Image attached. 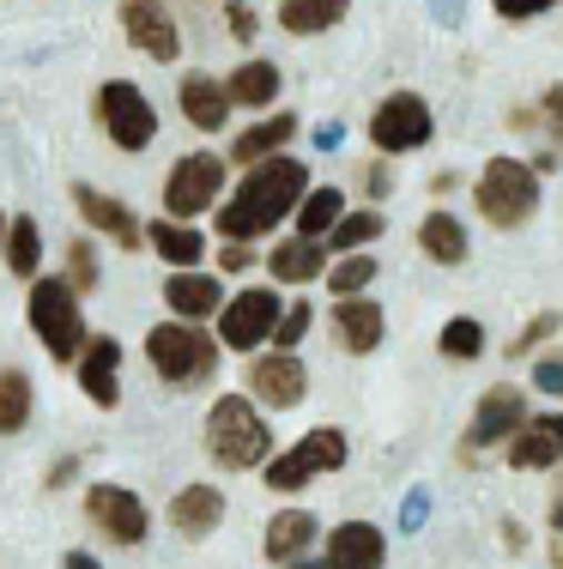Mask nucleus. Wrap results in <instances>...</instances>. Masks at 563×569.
I'll return each mask as SVG.
<instances>
[{
  "label": "nucleus",
  "instance_id": "1",
  "mask_svg": "<svg viewBox=\"0 0 563 569\" xmlns=\"http://www.w3.org/2000/svg\"><path fill=\"white\" fill-rule=\"evenodd\" d=\"M310 194V164L291 152L267 158V164H249L237 176V188H224L219 212H212V237L219 242H254V237H273L291 212L303 207Z\"/></svg>",
  "mask_w": 563,
  "mask_h": 569
},
{
  "label": "nucleus",
  "instance_id": "2",
  "mask_svg": "<svg viewBox=\"0 0 563 569\" xmlns=\"http://www.w3.org/2000/svg\"><path fill=\"white\" fill-rule=\"evenodd\" d=\"M145 363H152V376L164 388H177V395H200V388L219 382V363H224V346L219 333H207L200 321H152L145 328Z\"/></svg>",
  "mask_w": 563,
  "mask_h": 569
},
{
  "label": "nucleus",
  "instance_id": "3",
  "mask_svg": "<svg viewBox=\"0 0 563 569\" xmlns=\"http://www.w3.org/2000/svg\"><path fill=\"white\" fill-rule=\"evenodd\" d=\"M207 455L219 472H261L267 460H273V425H267V412L254 406L249 395H219L207 406Z\"/></svg>",
  "mask_w": 563,
  "mask_h": 569
},
{
  "label": "nucleus",
  "instance_id": "4",
  "mask_svg": "<svg viewBox=\"0 0 563 569\" xmlns=\"http://www.w3.org/2000/svg\"><path fill=\"white\" fill-rule=\"evenodd\" d=\"M24 328H31V340L43 346V358H56L73 370L79 351H86L91 328H86V297L73 291L61 273H43L24 284Z\"/></svg>",
  "mask_w": 563,
  "mask_h": 569
},
{
  "label": "nucleus",
  "instance_id": "5",
  "mask_svg": "<svg viewBox=\"0 0 563 569\" xmlns=\"http://www.w3.org/2000/svg\"><path fill=\"white\" fill-rule=\"evenodd\" d=\"M352 460V437H345L340 425H310L291 449H279L273 460L261 467V485L285 503V497H298V491H310L315 479H333V472Z\"/></svg>",
  "mask_w": 563,
  "mask_h": 569
},
{
  "label": "nucleus",
  "instance_id": "6",
  "mask_svg": "<svg viewBox=\"0 0 563 569\" xmlns=\"http://www.w3.org/2000/svg\"><path fill=\"white\" fill-rule=\"evenodd\" d=\"M473 207H479V219H485L491 230L533 224L540 219V170H533L527 158L497 152L485 170H479V182H473Z\"/></svg>",
  "mask_w": 563,
  "mask_h": 569
},
{
  "label": "nucleus",
  "instance_id": "7",
  "mask_svg": "<svg viewBox=\"0 0 563 569\" xmlns=\"http://www.w3.org/2000/svg\"><path fill=\"white\" fill-rule=\"evenodd\" d=\"M279 316H285V291H279V284H243V291L224 297V309L212 316V333H219L224 351L254 358V351L273 346Z\"/></svg>",
  "mask_w": 563,
  "mask_h": 569
},
{
  "label": "nucleus",
  "instance_id": "8",
  "mask_svg": "<svg viewBox=\"0 0 563 569\" xmlns=\"http://www.w3.org/2000/svg\"><path fill=\"white\" fill-rule=\"evenodd\" d=\"M224 188H231V158L219 152H182L164 170V219L200 224L207 212H219Z\"/></svg>",
  "mask_w": 563,
  "mask_h": 569
},
{
  "label": "nucleus",
  "instance_id": "9",
  "mask_svg": "<svg viewBox=\"0 0 563 569\" xmlns=\"http://www.w3.org/2000/svg\"><path fill=\"white\" fill-rule=\"evenodd\" d=\"M91 110H98L103 140H110L115 152H128V158H140L145 146L158 140V103L145 98L133 79H103L98 98H91Z\"/></svg>",
  "mask_w": 563,
  "mask_h": 569
},
{
  "label": "nucleus",
  "instance_id": "10",
  "mask_svg": "<svg viewBox=\"0 0 563 569\" xmlns=\"http://www.w3.org/2000/svg\"><path fill=\"white\" fill-rule=\"evenodd\" d=\"M79 509H86V521L98 527L103 546L133 551V546L152 539V509H145V497L128 491V485H115V479H91L86 497H79Z\"/></svg>",
  "mask_w": 563,
  "mask_h": 569
},
{
  "label": "nucleus",
  "instance_id": "11",
  "mask_svg": "<svg viewBox=\"0 0 563 569\" xmlns=\"http://www.w3.org/2000/svg\"><path fill=\"white\" fill-rule=\"evenodd\" d=\"M527 388H515V382H491L485 395H479L473 406V418H466V437H461V467H473V460H485L491 449H503L509 437H515L521 425H527Z\"/></svg>",
  "mask_w": 563,
  "mask_h": 569
},
{
  "label": "nucleus",
  "instance_id": "12",
  "mask_svg": "<svg viewBox=\"0 0 563 569\" xmlns=\"http://www.w3.org/2000/svg\"><path fill=\"white\" fill-rule=\"evenodd\" d=\"M431 140H436V116H431V103H424L419 91H388V98L370 110L375 158H406V152H419V146H431Z\"/></svg>",
  "mask_w": 563,
  "mask_h": 569
},
{
  "label": "nucleus",
  "instance_id": "13",
  "mask_svg": "<svg viewBox=\"0 0 563 569\" xmlns=\"http://www.w3.org/2000/svg\"><path fill=\"white\" fill-rule=\"evenodd\" d=\"M243 395L261 406V412H298V406L310 400V363H303V351H273V346L254 351Z\"/></svg>",
  "mask_w": 563,
  "mask_h": 569
},
{
  "label": "nucleus",
  "instance_id": "14",
  "mask_svg": "<svg viewBox=\"0 0 563 569\" xmlns=\"http://www.w3.org/2000/svg\"><path fill=\"white\" fill-rule=\"evenodd\" d=\"M67 200H73L79 224H86L91 237L115 242V249H128V254H140V249H145V219H140V212L128 207V200H115L110 188L73 182V188H67Z\"/></svg>",
  "mask_w": 563,
  "mask_h": 569
},
{
  "label": "nucleus",
  "instance_id": "15",
  "mask_svg": "<svg viewBox=\"0 0 563 569\" xmlns=\"http://www.w3.org/2000/svg\"><path fill=\"white\" fill-rule=\"evenodd\" d=\"M122 37L140 49L145 61L170 67L182 56V31H177V12L164 0H122Z\"/></svg>",
  "mask_w": 563,
  "mask_h": 569
},
{
  "label": "nucleus",
  "instance_id": "16",
  "mask_svg": "<svg viewBox=\"0 0 563 569\" xmlns=\"http://www.w3.org/2000/svg\"><path fill=\"white\" fill-rule=\"evenodd\" d=\"M73 382L98 412H115L122 406V340L115 333H91L79 363H73Z\"/></svg>",
  "mask_w": 563,
  "mask_h": 569
},
{
  "label": "nucleus",
  "instance_id": "17",
  "mask_svg": "<svg viewBox=\"0 0 563 569\" xmlns=\"http://www.w3.org/2000/svg\"><path fill=\"white\" fill-rule=\"evenodd\" d=\"M321 533H328V527L315 521V509L285 503V509L267 515V527H261V558L273 569H291V563H303L321 546Z\"/></svg>",
  "mask_w": 563,
  "mask_h": 569
},
{
  "label": "nucleus",
  "instance_id": "18",
  "mask_svg": "<svg viewBox=\"0 0 563 569\" xmlns=\"http://www.w3.org/2000/svg\"><path fill=\"white\" fill-rule=\"evenodd\" d=\"M321 563L328 569H388V533L375 521H364V515L333 521L321 533Z\"/></svg>",
  "mask_w": 563,
  "mask_h": 569
},
{
  "label": "nucleus",
  "instance_id": "19",
  "mask_svg": "<svg viewBox=\"0 0 563 569\" xmlns=\"http://www.w3.org/2000/svg\"><path fill=\"white\" fill-rule=\"evenodd\" d=\"M509 472H557L563 467V412H527V425L503 442Z\"/></svg>",
  "mask_w": 563,
  "mask_h": 569
},
{
  "label": "nucleus",
  "instance_id": "20",
  "mask_svg": "<svg viewBox=\"0 0 563 569\" xmlns=\"http://www.w3.org/2000/svg\"><path fill=\"white\" fill-rule=\"evenodd\" d=\"M224 491L212 479H188L177 497H170V509H164V521H170V533L188 539V546H200V539H212L224 527Z\"/></svg>",
  "mask_w": 563,
  "mask_h": 569
},
{
  "label": "nucleus",
  "instance_id": "21",
  "mask_svg": "<svg viewBox=\"0 0 563 569\" xmlns=\"http://www.w3.org/2000/svg\"><path fill=\"white\" fill-rule=\"evenodd\" d=\"M333 346L345 351V358H370V351H382L388 340V309L375 303V297H333Z\"/></svg>",
  "mask_w": 563,
  "mask_h": 569
},
{
  "label": "nucleus",
  "instance_id": "22",
  "mask_svg": "<svg viewBox=\"0 0 563 569\" xmlns=\"http://www.w3.org/2000/svg\"><path fill=\"white\" fill-rule=\"evenodd\" d=\"M224 297L231 291H224V279L212 273V267H188V273L164 279V309L177 321H200V328H207V321L224 309Z\"/></svg>",
  "mask_w": 563,
  "mask_h": 569
},
{
  "label": "nucleus",
  "instance_id": "23",
  "mask_svg": "<svg viewBox=\"0 0 563 569\" xmlns=\"http://www.w3.org/2000/svg\"><path fill=\"white\" fill-rule=\"evenodd\" d=\"M328 242L321 237H298V230H291V237H279L273 249L261 254V267H267V279L273 284H315V279H328Z\"/></svg>",
  "mask_w": 563,
  "mask_h": 569
},
{
  "label": "nucleus",
  "instance_id": "24",
  "mask_svg": "<svg viewBox=\"0 0 563 569\" xmlns=\"http://www.w3.org/2000/svg\"><path fill=\"white\" fill-rule=\"evenodd\" d=\"M177 110L188 128H200V133H224L231 128V91H224V79H212V73H182L177 79Z\"/></svg>",
  "mask_w": 563,
  "mask_h": 569
},
{
  "label": "nucleus",
  "instance_id": "25",
  "mask_svg": "<svg viewBox=\"0 0 563 569\" xmlns=\"http://www.w3.org/2000/svg\"><path fill=\"white\" fill-rule=\"evenodd\" d=\"M145 249L158 261H170V273H188V267H207L212 237L200 224H182V219H152L145 224Z\"/></svg>",
  "mask_w": 563,
  "mask_h": 569
},
{
  "label": "nucleus",
  "instance_id": "26",
  "mask_svg": "<svg viewBox=\"0 0 563 569\" xmlns=\"http://www.w3.org/2000/svg\"><path fill=\"white\" fill-rule=\"evenodd\" d=\"M298 128H303V121L291 116V110L261 116L254 128H243V133L231 140V164H237V170H249V164H267V158H279L291 140H298Z\"/></svg>",
  "mask_w": 563,
  "mask_h": 569
},
{
  "label": "nucleus",
  "instance_id": "27",
  "mask_svg": "<svg viewBox=\"0 0 563 569\" xmlns=\"http://www.w3.org/2000/svg\"><path fill=\"white\" fill-rule=\"evenodd\" d=\"M224 91H231L237 110H267V116H273L279 91H285V73H279V61L254 56V61H243V67L224 73Z\"/></svg>",
  "mask_w": 563,
  "mask_h": 569
},
{
  "label": "nucleus",
  "instance_id": "28",
  "mask_svg": "<svg viewBox=\"0 0 563 569\" xmlns=\"http://www.w3.org/2000/svg\"><path fill=\"white\" fill-rule=\"evenodd\" d=\"M419 249L431 267H466V254H473V237H466V224L454 219V212H424L419 219Z\"/></svg>",
  "mask_w": 563,
  "mask_h": 569
},
{
  "label": "nucleus",
  "instance_id": "29",
  "mask_svg": "<svg viewBox=\"0 0 563 569\" xmlns=\"http://www.w3.org/2000/svg\"><path fill=\"white\" fill-rule=\"evenodd\" d=\"M0 273H12L19 284L43 279V224L31 212H12L7 219V254H0Z\"/></svg>",
  "mask_w": 563,
  "mask_h": 569
},
{
  "label": "nucleus",
  "instance_id": "30",
  "mask_svg": "<svg viewBox=\"0 0 563 569\" xmlns=\"http://www.w3.org/2000/svg\"><path fill=\"white\" fill-rule=\"evenodd\" d=\"M345 188H333V182H310V194H303V207L291 212V230H298V237H328L333 224L345 219Z\"/></svg>",
  "mask_w": 563,
  "mask_h": 569
},
{
  "label": "nucleus",
  "instance_id": "31",
  "mask_svg": "<svg viewBox=\"0 0 563 569\" xmlns=\"http://www.w3.org/2000/svg\"><path fill=\"white\" fill-rule=\"evenodd\" d=\"M31 412H37V382H31V370L7 363V370H0V437H19V430H31Z\"/></svg>",
  "mask_w": 563,
  "mask_h": 569
},
{
  "label": "nucleus",
  "instance_id": "32",
  "mask_svg": "<svg viewBox=\"0 0 563 569\" xmlns=\"http://www.w3.org/2000/svg\"><path fill=\"white\" fill-rule=\"evenodd\" d=\"M352 12V0H279V31L285 37H321Z\"/></svg>",
  "mask_w": 563,
  "mask_h": 569
},
{
  "label": "nucleus",
  "instance_id": "33",
  "mask_svg": "<svg viewBox=\"0 0 563 569\" xmlns=\"http://www.w3.org/2000/svg\"><path fill=\"white\" fill-rule=\"evenodd\" d=\"M375 237H388L382 207H358V212H345L321 242H328V254H358V249H375Z\"/></svg>",
  "mask_w": 563,
  "mask_h": 569
},
{
  "label": "nucleus",
  "instance_id": "34",
  "mask_svg": "<svg viewBox=\"0 0 563 569\" xmlns=\"http://www.w3.org/2000/svg\"><path fill=\"white\" fill-rule=\"evenodd\" d=\"M61 279L73 284L79 297H98V284H103V254H98V237H91V230H79V237H67Z\"/></svg>",
  "mask_w": 563,
  "mask_h": 569
},
{
  "label": "nucleus",
  "instance_id": "35",
  "mask_svg": "<svg viewBox=\"0 0 563 569\" xmlns=\"http://www.w3.org/2000/svg\"><path fill=\"white\" fill-rule=\"evenodd\" d=\"M375 279H382V261H375V249L333 254V261H328V291H333V297H370Z\"/></svg>",
  "mask_w": 563,
  "mask_h": 569
},
{
  "label": "nucleus",
  "instance_id": "36",
  "mask_svg": "<svg viewBox=\"0 0 563 569\" xmlns=\"http://www.w3.org/2000/svg\"><path fill=\"white\" fill-rule=\"evenodd\" d=\"M485 321H479V316H449V321H442V333H436V351H442V358H449V363H479V358H485Z\"/></svg>",
  "mask_w": 563,
  "mask_h": 569
},
{
  "label": "nucleus",
  "instance_id": "37",
  "mask_svg": "<svg viewBox=\"0 0 563 569\" xmlns=\"http://www.w3.org/2000/svg\"><path fill=\"white\" fill-rule=\"evenodd\" d=\"M310 328H315V303L310 297H291L285 316H279V328H273V351H303Z\"/></svg>",
  "mask_w": 563,
  "mask_h": 569
},
{
  "label": "nucleus",
  "instance_id": "38",
  "mask_svg": "<svg viewBox=\"0 0 563 569\" xmlns=\"http://www.w3.org/2000/svg\"><path fill=\"white\" fill-rule=\"evenodd\" d=\"M557 333H563V316H557V309H540V316H533L527 328H521L515 340H509V358H527V351H545V346L557 340Z\"/></svg>",
  "mask_w": 563,
  "mask_h": 569
},
{
  "label": "nucleus",
  "instance_id": "39",
  "mask_svg": "<svg viewBox=\"0 0 563 569\" xmlns=\"http://www.w3.org/2000/svg\"><path fill=\"white\" fill-rule=\"evenodd\" d=\"M527 388H533V395H545V400H563V351H540V358H533Z\"/></svg>",
  "mask_w": 563,
  "mask_h": 569
},
{
  "label": "nucleus",
  "instance_id": "40",
  "mask_svg": "<svg viewBox=\"0 0 563 569\" xmlns=\"http://www.w3.org/2000/svg\"><path fill=\"white\" fill-rule=\"evenodd\" d=\"M254 261H261V254H254V242H219V254H212V273H219V279H243Z\"/></svg>",
  "mask_w": 563,
  "mask_h": 569
},
{
  "label": "nucleus",
  "instance_id": "41",
  "mask_svg": "<svg viewBox=\"0 0 563 569\" xmlns=\"http://www.w3.org/2000/svg\"><path fill=\"white\" fill-rule=\"evenodd\" d=\"M224 31H231L237 43H254L261 19H254V7H249V0H231V7H224Z\"/></svg>",
  "mask_w": 563,
  "mask_h": 569
},
{
  "label": "nucleus",
  "instance_id": "42",
  "mask_svg": "<svg viewBox=\"0 0 563 569\" xmlns=\"http://www.w3.org/2000/svg\"><path fill=\"white\" fill-rule=\"evenodd\" d=\"M552 7H557V0H491V12H497V19H509V24H521V19H545Z\"/></svg>",
  "mask_w": 563,
  "mask_h": 569
},
{
  "label": "nucleus",
  "instance_id": "43",
  "mask_svg": "<svg viewBox=\"0 0 563 569\" xmlns=\"http://www.w3.org/2000/svg\"><path fill=\"white\" fill-rule=\"evenodd\" d=\"M358 182H364V194L375 200V207H382V200L394 194V170H388V158H370V164H364V176H358Z\"/></svg>",
  "mask_w": 563,
  "mask_h": 569
},
{
  "label": "nucleus",
  "instance_id": "44",
  "mask_svg": "<svg viewBox=\"0 0 563 569\" xmlns=\"http://www.w3.org/2000/svg\"><path fill=\"white\" fill-rule=\"evenodd\" d=\"M540 128H545V133H552V140L563 146V79H557V86L540 98Z\"/></svg>",
  "mask_w": 563,
  "mask_h": 569
},
{
  "label": "nucleus",
  "instance_id": "45",
  "mask_svg": "<svg viewBox=\"0 0 563 569\" xmlns=\"http://www.w3.org/2000/svg\"><path fill=\"white\" fill-rule=\"evenodd\" d=\"M79 467H86V460H79V455H61V460H56V467H49V479H43V491H67V485H73V479H79Z\"/></svg>",
  "mask_w": 563,
  "mask_h": 569
},
{
  "label": "nucleus",
  "instance_id": "46",
  "mask_svg": "<svg viewBox=\"0 0 563 569\" xmlns=\"http://www.w3.org/2000/svg\"><path fill=\"white\" fill-rule=\"evenodd\" d=\"M497 527H503V551H515V558H521V551H527V527H521L515 515H503Z\"/></svg>",
  "mask_w": 563,
  "mask_h": 569
},
{
  "label": "nucleus",
  "instance_id": "47",
  "mask_svg": "<svg viewBox=\"0 0 563 569\" xmlns=\"http://www.w3.org/2000/svg\"><path fill=\"white\" fill-rule=\"evenodd\" d=\"M340 140H345V128H340V121H321V128H315V146H321V152H333Z\"/></svg>",
  "mask_w": 563,
  "mask_h": 569
},
{
  "label": "nucleus",
  "instance_id": "48",
  "mask_svg": "<svg viewBox=\"0 0 563 569\" xmlns=\"http://www.w3.org/2000/svg\"><path fill=\"white\" fill-rule=\"evenodd\" d=\"M61 569H103L98 558H91V551L86 546H73V551H67V558H61Z\"/></svg>",
  "mask_w": 563,
  "mask_h": 569
},
{
  "label": "nucleus",
  "instance_id": "49",
  "mask_svg": "<svg viewBox=\"0 0 563 569\" xmlns=\"http://www.w3.org/2000/svg\"><path fill=\"white\" fill-rule=\"evenodd\" d=\"M552 533H563V467H557V485H552Z\"/></svg>",
  "mask_w": 563,
  "mask_h": 569
},
{
  "label": "nucleus",
  "instance_id": "50",
  "mask_svg": "<svg viewBox=\"0 0 563 569\" xmlns=\"http://www.w3.org/2000/svg\"><path fill=\"white\" fill-rule=\"evenodd\" d=\"M424 188H431V194H454V188H461V176H454V170H442L436 182H424Z\"/></svg>",
  "mask_w": 563,
  "mask_h": 569
},
{
  "label": "nucleus",
  "instance_id": "51",
  "mask_svg": "<svg viewBox=\"0 0 563 569\" xmlns=\"http://www.w3.org/2000/svg\"><path fill=\"white\" fill-rule=\"evenodd\" d=\"M509 128H540V110H509Z\"/></svg>",
  "mask_w": 563,
  "mask_h": 569
},
{
  "label": "nucleus",
  "instance_id": "52",
  "mask_svg": "<svg viewBox=\"0 0 563 569\" xmlns=\"http://www.w3.org/2000/svg\"><path fill=\"white\" fill-rule=\"evenodd\" d=\"M552 569H563V533H552Z\"/></svg>",
  "mask_w": 563,
  "mask_h": 569
},
{
  "label": "nucleus",
  "instance_id": "53",
  "mask_svg": "<svg viewBox=\"0 0 563 569\" xmlns=\"http://www.w3.org/2000/svg\"><path fill=\"white\" fill-rule=\"evenodd\" d=\"M7 219H12V212H7V207H0V254H7Z\"/></svg>",
  "mask_w": 563,
  "mask_h": 569
},
{
  "label": "nucleus",
  "instance_id": "54",
  "mask_svg": "<svg viewBox=\"0 0 563 569\" xmlns=\"http://www.w3.org/2000/svg\"><path fill=\"white\" fill-rule=\"evenodd\" d=\"M291 569H328V563H321V558H303V563H291Z\"/></svg>",
  "mask_w": 563,
  "mask_h": 569
}]
</instances>
